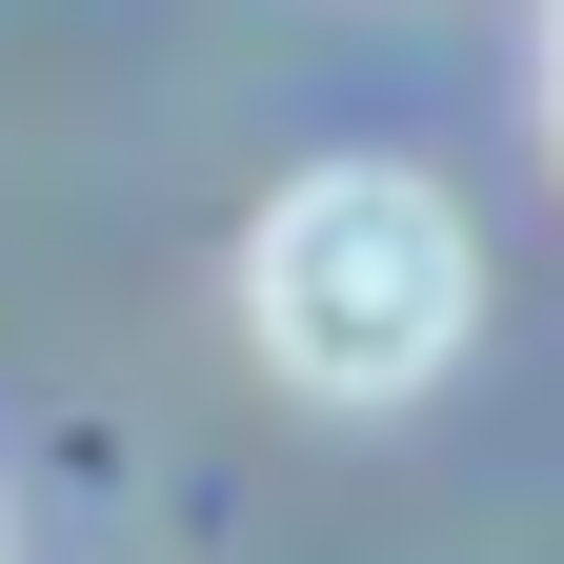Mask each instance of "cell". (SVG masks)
<instances>
[{
  "mask_svg": "<svg viewBox=\"0 0 564 564\" xmlns=\"http://www.w3.org/2000/svg\"><path fill=\"white\" fill-rule=\"evenodd\" d=\"M464 303H484V242H464V202L403 182V162L282 182L262 242H242V323H262V364L303 383V403H403V383H444Z\"/></svg>",
  "mask_w": 564,
  "mask_h": 564,
  "instance_id": "1",
  "label": "cell"
}]
</instances>
